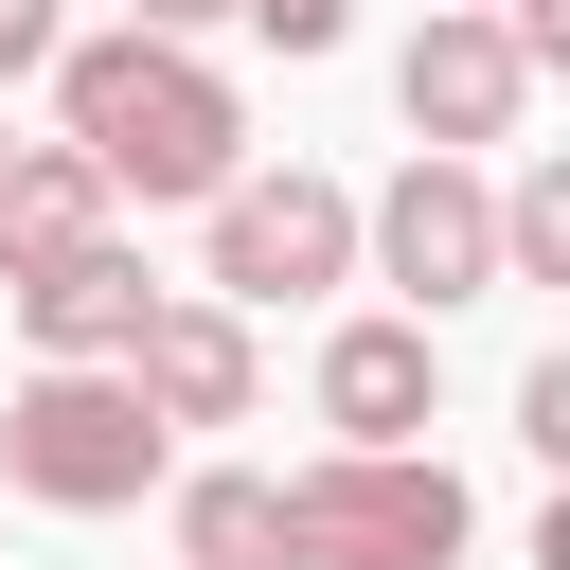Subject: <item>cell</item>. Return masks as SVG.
Returning a JSON list of instances; mask_svg holds the SVG:
<instances>
[{"label":"cell","mask_w":570,"mask_h":570,"mask_svg":"<svg viewBox=\"0 0 570 570\" xmlns=\"http://www.w3.org/2000/svg\"><path fill=\"white\" fill-rule=\"evenodd\" d=\"M53 107H71V142L125 178V196H232V89L178 53V36H71V71H53Z\"/></svg>","instance_id":"6da1fadb"},{"label":"cell","mask_w":570,"mask_h":570,"mask_svg":"<svg viewBox=\"0 0 570 570\" xmlns=\"http://www.w3.org/2000/svg\"><path fill=\"white\" fill-rule=\"evenodd\" d=\"M160 410H142V374H36L18 410H0V481L18 499H53V517H125L142 481H160Z\"/></svg>","instance_id":"7a4b0ae2"},{"label":"cell","mask_w":570,"mask_h":570,"mask_svg":"<svg viewBox=\"0 0 570 570\" xmlns=\"http://www.w3.org/2000/svg\"><path fill=\"white\" fill-rule=\"evenodd\" d=\"M285 534H303V570H445L463 552V481L445 463H374V445H338V463H303L285 481Z\"/></svg>","instance_id":"3957f363"},{"label":"cell","mask_w":570,"mask_h":570,"mask_svg":"<svg viewBox=\"0 0 570 570\" xmlns=\"http://www.w3.org/2000/svg\"><path fill=\"white\" fill-rule=\"evenodd\" d=\"M356 267V196L338 178H232L214 196V303H303V285H338Z\"/></svg>","instance_id":"277c9868"},{"label":"cell","mask_w":570,"mask_h":570,"mask_svg":"<svg viewBox=\"0 0 570 570\" xmlns=\"http://www.w3.org/2000/svg\"><path fill=\"white\" fill-rule=\"evenodd\" d=\"M374 267H392V285H410V303L445 321V303H481V285L517 267V249H499V196H481L463 160H410V178L374 196Z\"/></svg>","instance_id":"5b68a950"},{"label":"cell","mask_w":570,"mask_h":570,"mask_svg":"<svg viewBox=\"0 0 570 570\" xmlns=\"http://www.w3.org/2000/svg\"><path fill=\"white\" fill-rule=\"evenodd\" d=\"M517 89H534V53H517V18H428V36H410V71H392V107L428 125V160H463V142H499V125H517Z\"/></svg>","instance_id":"8992f818"},{"label":"cell","mask_w":570,"mask_h":570,"mask_svg":"<svg viewBox=\"0 0 570 570\" xmlns=\"http://www.w3.org/2000/svg\"><path fill=\"white\" fill-rule=\"evenodd\" d=\"M18 321H36V356H53V374H142V338H160V285H142V249L107 232V249H71L53 285H18Z\"/></svg>","instance_id":"52a82bcc"},{"label":"cell","mask_w":570,"mask_h":570,"mask_svg":"<svg viewBox=\"0 0 570 570\" xmlns=\"http://www.w3.org/2000/svg\"><path fill=\"white\" fill-rule=\"evenodd\" d=\"M107 196H125V178H107L89 142H18V160H0V285H53L71 249H107Z\"/></svg>","instance_id":"ba28073f"},{"label":"cell","mask_w":570,"mask_h":570,"mask_svg":"<svg viewBox=\"0 0 570 570\" xmlns=\"http://www.w3.org/2000/svg\"><path fill=\"white\" fill-rule=\"evenodd\" d=\"M321 428L392 463V445L428 428V321H338V338H321Z\"/></svg>","instance_id":"9c48e42d"},{"label":"cell","mask_w":570,"mask_h":570,"mask_svg":"<svg viewBox=\"0 0 570 570\" xmlns=\"http://www.w3.org/2000/svg\"><path fill=\"white\" fill-rule=\"evenodd\" d=\"M142 410H160V428H232V410H249V321H232V303H160Z\"/></svg>","instance_id":"30bf717a"},{"label":"cell","mask_w":570,"mask_h":570,"mask_svg":"<svg viewBox=\"0 0 570 570\" xmlns=\"http://www.w3.org/2000/svg\"><path fill=\"white\" fill-rule=\"evenodd\" d=\"M178 570H303V534H285V481L214 463V481L178 499Z\"/></svg>","instance_id":"8fae6325"},{"label":"cell","mask_w":570,"mask_h":570,"mask_svg":"<svg viewBox=\"0 0 570 570\" xmlns=\"http://www.w3.org/2000/svg\"><path fill=\"white\" fill-rule=\"evenodd\" d=\"M499 249H517V285H570V142L499 196Z\"/></svg>","instance_id":"7c38bea8"},{"label":"cell","mask_w":570,"mask_h":570,"mask_svg":"<svg viewBox=\"0 0 570 570\" xmlns=\"http://www.w3.org/2000/svg\"><path fill=\"white\" fill-rule=\"evenodd\" d=\"M517 445H534V463H552V481H570V338H552V356H534V374H517Z\"/></svg>","instance_id":"4fadbf2b"},{"label":"cell","mask_w":570,"mask_h":570,"mask_svg":"<svg viewBox=\"0 0 570 570\" xmlns=\"http://www.w3.org/2000/svg\"><path fill=\"white\" fill-rule=\"evenodd\" d=\"M18 71H71V18H53V0H0V89H18Z\"/></svg>","instance_id":"5bb4252c"},{"label":"cell","mask_w":570,"mask_h":570,"mask_svg":"<svg viewBox=\"0 0 570 570\" xmlns=\"http://www.w3.org/2000/svg\"><path fill=\"white\" fill-rule=\"evenodd\" d=\"M338 18H356V0H249V36H267V53H338Z\"/></svg>","instance_id":"9a60e30c"},{"label":"cell","mask_w":570,"mask_h":570,"mask_svg":"<svg viewBox=\"0 0 570 570\" xmlns=\"http://www.w3.org/2000/svg\"><path fill=\"white\" fill-rule=\"evenodd\" d=\"M196 18H249V0H125V36H196Z\"/></svg>","instance_id":"2e32d148"},{"label":"cell","mask_w":570,"mask_h":570,"mask_svg":"<svg viewBox=\"0 0 570 570\" xmlns=\"http://www.w3.org/2000/svg\"><path fill=\"white\" fill-rule=\"evenodd\" d=\"M517 53H534V71H570V0H517Z\"/></svg>","instance_id":"e0dca14e"},{"label":"cell","mask_w":570,"mask_h":570,"mask_svg":"<svg viewBox=\"0 0 570 570\" xmlns=\"http://www.w3.org/2000/svg\"><path fill=\"white\" fill-rule=\"evenodd\" d=\"M534 570H570V481H552V517H534Z\"/></svg>","instance_id":"ac0fdd59"},{"label":"cell","mask_w":570,"mask_h":570,"mask_svg":"<svg viewBox=\"0 0 570 570\" xmlns=\"http://www.w3.org/2000/svg\"><path fill=\"white\" fill-rule=\"evenodd\" d=\"M428 18H481V0H428Z\"/></svg>","instance_id":"d6986e66"},{"label":"cell","mask_w":570,"mask_h":570,"mask_svg":"<svg viewBox=\"0 0 570 570\" xmlns=\"http://www.w3.org/2000/svg\"><path fill=\"white\" fill-rule=\"evenodd\" d=\"M0 160H18V142H0Z\"/></svg>","instance_id":"ffe728a7"}]
</instances>
